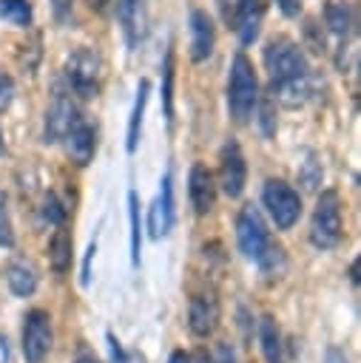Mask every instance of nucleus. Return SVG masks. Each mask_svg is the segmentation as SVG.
<instances>
[{
	"label": "nucleus",
	"mask_w": 361,
	"mask_h": 363,
	"mask_svg": "<svg viewBox=\"0 0 361 363\" xmlns=\"http://www.w3.org/2000/svg\"><path fill=\"white\" fill-rule=\"evenodd\" d=\"M128 224H131V267H139L142 255V221H139V199L131 190L128 193Z\"/></svg>",
	"instance_id": "23"
},
{
	"label": "nucleus",
	"mask_w": 361,
	"mask_h": 363,
	"mask_svg": "<svg viewBox=\"0 0 361 363\" xmlns=\"http://www.w3.org/2000/svg\"><path fill=\"white\" fill-rule=\"evenodd\" d=\"M0 247H14V227H11V216L6 201H0Z\"/></svg>",
	"instance_id": "29"
},
{
	"label": "nucleus",
	"mask_w": 361,
	"mask_h": 363,
	"mask_svg": "<svg viewBox=\"0 0 361 363\" xmlns=\"http://www.w3.org/2000/svg\"><path fill=\"white\" fill-rule=\"evenodd\" d=\"M80 108L74 105V99L65 91H57L48 111H45V122H43V142L45 145H57L63 142V136L71 130V125L80 119Z\"/></svg>",
	"instance_id": "10"
},
{
	"label": "nucleus",
	"mask_w": 361,
	"mask_h": 363,
	"mask_svg": "<svg viewBox=\"0 0 361 363\" xmlns=\"http://www.w3.org/2000/svg\"><path fill=\"white\" fill-rule=\"evenodd\" d=\"M276 3L284 17H298V11H301V0H276Z\"/></svg>",
	"instance_id": "36"
},
{
	"label": "nucleus",
	"mask_w": 361,
	"mask_h": 363,
	"mask_svg": "<svg viewBox=\"0 0 361 363\" xmlns=\"http://www.w3.org/2000/svg\"><path fill=\"white\" fill-rule=\"evenodd\" d=\"M256 335H259L264 363H287V343H284V335H281L273 315H262V320L256 326Z\"/></svg>",
	"instance_id": "18"
},
{
	"label": "nucleus",
	"mask_w": 361,
	"mask_h": 363,
	"mask_svg": "<svg viewBox=\"0 0 361 363\" xmlns=\"http://www.w3.org/2000/svg\"><path fill=\"white\" fill-rule=\"evenodd\" d=\"M40 213H43V221H48L51 227L65 224V216H68V210H65V204L60 201V196H57V193H45Z\"/></svg>",
	"instance_id": "28"
},
{
	"label": "nucleus",
	"mask_w": 361,
	"mask_h": 363,
	"mask_svg": "<svg viewBox=\"0 0 361 363\" xmlns=\"http://www.w3.org/2000/svg\"><path fill=\"white\" fill-rule=\"evenodd\" d=\"M6 153V142H3V130H0V156Z\"/></svg>",
	"instance_id": "44"
},
{
	"label": "nucleus",
	"mask_w": 361,
	"mask_h": 363,
	"mask_svg": "<svg viewBox=\"0 0 361 363\" xmlns=\"http://www.w3.org/2000/svg\"><path fill=\"white\" fill-rule=\"evenodd\" d=\"M307 40H310V45H313V51H324V34H316V23H307Z\"/></svg>",
	"instance_id": "35"
},
{
	"label": "nucleus",
	"mask_w": 361,
	"mask_h": 363,
	"mask_svg": "<svg viewBox=\"0 0 361 363\" xmlns=\"http://www.w3.org/2000/svg\"><path fill=\"white\" fill-rule=\"evenodd\" d=\"M188 28H190V60L205 62L213 54V45H216L213 17L205 9H193L190 17H188Z\"/></svg>",
	"instance_id": "14"
},
{
	"label": "nucleus",
	"mask_w": 361,
	"mask_h": 363,
	"mask_svg": "<svg viewBox=\"0 0 361 363\" xmlns=\"http://www.w3.org/2000/svg\"><path fill=\"white\" fill-rule=\"evenodd\" d=\"M247 184V164L244 153L236 139H227L219 150V187L227 199H239Z\"/></svg>",
	"instance_id": "8"
},
{
	"label": "nucleus",
	"mask_w": 361,
	"mask_h": 363,
	"mask_svg": "<svg viewBox=\"0 0 361 363\" xmlns=\"http://www.w3.org/2000/svg\"><path fill=\"white\" fill-rule=\"evenodd\" d=\"M0 20L17 28L31 26V3L28 0H0Z\"/></svg>",
	"instance_id": "25"
},
{
	"label": "nucleus",
	"mask_w": 361,
	"mask_h": 363,
	"mask_svg": "<svg viewBox=\"0 0 361 363\" xmlns=\"http://www.w3.org/2000/svg\"><path fill=\"white\" fill-rule=\"evenodd\" d=\"M54 346V329H51V315L45 309H28L23 318V357L26 363H45Z\"/></svg>",
	"instance_id": "7"
},
{
	"label": "nucleus",
	"mask_w": 361,
	"mask_h": 363,
	"mask_svg": "<svg viewBox=\"0 0 361 363\" xmlns=\"http://www.w3.org/2000/svg\"><path fill=\"white\" fill-rule=\"evenodd\" d=\"M94 255H97V241L88 244L85 255H82V269H80V286H88L91 284V264H94Z\"/></svg>",
	"instance_id": "32"
},
{
	"label": "nucleus",
	"mask_w": 361,
	"mask_h": 363,
	"mask_svg": "<svg viewBox=\"0 0 361 363\" xmlns=\"http://www.w3.org/2000/svg\"><path fill=\"white\" fill-rule=\"evenodd\" d=\"M188 363H213V357L208 354V349H196L188 354Z\"/></svg>",
	"instance_id": "40"
},
{
	"label": "nucleus",
	"mask_w": 361,
	"mask_h": 363,
	"mask_svg": "<svg viewBox=\"0 0 361 363\" xmlns=\"http://www.w3.org/2000/svg\"><path fill=\"white\" fill-rule=\"evenodd\" d=\"M173 45H168L165 51V62H162V113L168 128H173Z\"/></svg>",
	"instance_id": "22"
},
{
	"label": "nucleus",
	"mask_w": 361,
	"mask_h": 363,
	"mask_svg": "<svg viewBox=\"0 0 361 363\" xmlns=\"http://www.w3.org/2000/svg\"><path fill=\"white\" fill-rule=\"evenodd\" d=\"M63 77L68 91H74L80 99H94L102 85V62L91 48H74L65 57Z\"/></svg>",
	"instance_id": "3"
},
{
	"label": "nucleus",
	"mask_w": 361,
	"mask_h": 363,
	"mask_svg": "<svg viewBox=\"0 0 361 363\" xmlns=\"http://www.w3.org/2000/svg\"><path fill=\"white\" fill-rule=\"evenodd\" d=\"M324 23H327V28H330L335 37L347 40L350 31H352V23H355L352 6H350L347 0H333V3H327V6H324Z\"/></svg>",
	"instance_id": "21"
},
{
	"label": "nucleus",
	"mask_w": 361,
	"mask_h": 363,
	"mask_svg": "<svg viewBox=\"0 0 361 363\" xmlns=\"http://www.w3.org/2000/svg\"><path fill=\"white\" fill-rule=\"evenodd\" d=\"M168 363H188V354H185L182 349H176V352H171V357H168Z\"/></svg>",
	"instance_id": "42"
},
{
	"label": "nucleus",
	"mask_w": 361,
	"mask_h": 363,
	"mask_svg": "<svg viewBox=\"0 0 361 363\" xmlns=\"http://www.w3.org/2000/svg\"><path fill=\"white\" fill-rule=\"evenodd\" d=\"M341 235H344L341 196H338V190H321L313 218H310V244L316 250H333V247H338Z\"/></svg>",
	"instance_id": "2"
},
{
	"label": "nucleus",
	"mask_w": 361,
	"mask_h": 363,
	"mask_svg": "<svg viewBox=\"0 0 361 363\" xmlns=\"http://www.w3.org/2000/svg\"><path fill=\"white\" fill-rule=\"evenodd\" d=\"M173 173L165 170L162 182H159V193L148 207V233L151 238H165L173 230L176 221V207H173Z\"/></svg>",
	"instance_id": "11"
},
{
	"label": "nucleus",
	"mask_w": 361,
	"mask_h": 363,
	"mask_svg": "<svg viewBox=\"0 0 361 363\" xmlns=\"http://www.w3.org/2000/svg\"><path fill=\"white\" fill-rule=\"evenodd\" d=\"M213 363H239L236 357V349L230 340H219L216 343V354H213Z\"/></svg>",
	"instance_id": "33"
},
{
	"label": "nucleus",
	"mask_w": 361,
	"mask_h": 363,
	"mask_svg": "<svg viewBox=\"0 0 361 363\" xmlns=\"http://www.w3.org/2000/svg\"><path fill=\"white\" fill-rule=\"evenodd\" d=\"M6 286H9V292L14 298H31L37 292V286H40V275H37L34 264L28 258H23V255L11 258L6 264Z\"/></svg>",
	"instance_id": "16"
},
{
	"label": "nucleus",
	"mask_w": 361,
	"mask_h": 363,
	"mask_svg": "<svg viewBox=\"0 0 361 363\" xmlns=\"http://www.w3.org/2000/svg\"><path fill=\"white\" fill-rule=\"evenodd\" d=\"M11 102H14V79L0 68V113L9 111Z\"/></svg>",
	"instance_id": "30"
},
{
	"label": "nucleus",
	"mask_w": 361,
	"mask_h": 363,
	"mask_svg": "<svg viewBox=\"0 0 361 363\" xmlns=\"http://www.w3.org/2000/svg\"><path fill=\"white\" fill-rule=\"evenodd\" d=\"M256 267H259V272H262L264 278H270V281H273V278H281V275L287 272V252H284V247L273 241L270 250L262 255V261H259Z\"/></svg>",
	"instance_id": "24"
},
{
	"label": "nucleus",
	"mask_w": 361,
	"mask_h": 363,
	"mask_svg": "<svg viewBox=\"0 0 361 363\" xmlns=\"http://www.w3.org/2000/svg\"><path fill=\"white\" fill-rule=\"evenodd\" d=\"M122 3V23H125V34H128V45H134V11L139 0H119Z\"/></svg>",
	"instance_id": "31"
},
{
	"label": "nucleus",
	"mask_w": 361,
	"mask_h": 363,
	"mask_svg": "<svg viewBox=\"0 0 361 363\" xmlns=\"http://www.w3.org/2000/svg\"><path fill=\"white\" fill-rule=\"evenodd\" d=\"M262 204L276 230H293L301 218V193L284 179H267L262 187Z\"/></svg>",
	"instance_id": "4"
},
{
	"label": "nucleus",
	"mask_w": 361,
	"mask_h": 363,
	"mask_svg": "<svg viewBox=\"0 0 361 363\" xmlns=\"http://www.w3.org/2000/svg\"><path fill=\"white\" fill-rule=\"evenodd\" d=\"M63 145H65V153L71 156V162L85 167L97 153V128L85 116H80L71 125V130L63 136Z\"/></svg>",
	"instance_id": "13"
},
{
	"label": "nucleus",
	"mask_w": 361,
	"mask_h": 363,
	"mask_svg": "<svg viewBox=\"0 0 361 363\" xmlns=\"http://www.w3.org/2000/svg\"><path fill=\"white\" fill-rule=\"evenodd\" d=\"M11 360V352H9V340L0 337V363H9Z\"/></svg>",
	"instance_id": "41"
},
{
	"label": "nucleus",
	"mask_w": 361,
	"mask_h": 363,
	"mask_svg": "<svg viewBox=\"0 0 361 363\" xmlns=\"http://www.w3.org/2000/svg\"><path fill=\"white\" fill-rule=\"evenodd\" d=\"M259 102V77L253 62L239 51L230 62V74H227V113L233 122L244 125Z\"/></svg>",
	"instance_id": "1"
},
{
	"label": "nucleus",
	"mask_w": 361,
	"mask_h": 363,
	"mask_svg": "<svg viewBox=\"0 0 361 363\" xmlns=\"http://www.w3.org/2000/svg\"><path fill=\"white\" fill-rule=\"evenodd\" d=\"M264 68H267L270 85L284 82V79H293V77H301V74L310 71L301 45L293 43L290 37H273V40H267V45H264Z\"/></svg>",
	"instance_id": "5"
},
{
	"label": "nucleus",
	"mask_w": 361,
	"mask_h": 363,
	"mask_svg": "<svg viewBox=\"0 0 361 363\" xmlns=\"http://www.w3.org/2000/svg\"><path fill=\"white\" fill-rule=\"evenodd\" d=\"M71 11H74V0H54V17L60 23H68L71 20Z\"/></svg>",
	"instance_id": "34"
},
{
	"label": "nucleus",
	"mask_w": 361,
	"mask_h": 363,
	"mask_svg": "<svg viewBox=\"0 0 361 363\" xmlns=\"http://www.w3.org/2000/svg\"><path fill=\"white\" fill-rule=\"evenodd\" d=\"M264 0H236L233 6V28L239 34V43L242 45H253L259 31H262V23H264Z\"/></svg>",
	"instance_id": "15"
},
{
	"label": "nucleus",
	"mask_w": 361,
	"mask_h": 363,
	"mask_svg": "<svg viewBox=\"0 0 361 363\" xmlns=\"http://www.w3.org/2000/svg\"><path fill=\"white\" fill-rule=\"evenodd\" d=\"M350 281L358 284V261H352V267H350Z\"/></svg>",
	"instance_id": "43"
},
{
	"label": "nucleus",
	"mask_w": 361,
	"mask_h": 363,
	"mask_svg": "<svg viewBox=\"0 0 361 363\" xmlns=\"http://www.w3.org/2000/svg\"><path fill=\"white\" fill-rule=\"evenodd\" d=\"M219 318H222V306H219V298L213 289H202L190 298L188 303V329L193 337L205 340L216 332L219 326Z\"/></svg>",
	"instance_id": "9"
},
{
	"label": "nucleus",
	"mask_w": 361,
	"mask_h": 363,
	"mask_svg": "<svg viewBox=\"0 0 361 363\" xmlns=\"http://www.w3.org/2000/svg\"><path fill=\"white\" fill-rule=\"evenodd\" d=\"M236 244H239V252L253 264H259L262 255L270 250L273 238H270L267 224L262 218V210L256 204H244L239 210V216H236Z\"/></svg>",
	"instance_id": "6"
},
{
	"label": "nucleus",
	"mask_w": 361,
	"mask_h": 363,
	"mask_svg": "<svg viewBox=\"0 0 361 363\" xmlns=\"http://www.w3.org/2000/svg\"><path fill=\"white\" fill-rule=\"evenodd\" d=\"M324 363H347V357H344V352L338 346H330L327 354H324Z\"/></svg>",
	"instance_id": "39"
},
{
	"label": "nucleus",
	"mask_w": 361,
	"mask_h": 363,
	"mask_svg": "<svg viewBox=\"0 0 361 363\" xmlns=\"http://www.w3.org/2000/svg\"><path fill=\"white\" fill-rule=\"evenodd\" d=\"M239 326H242L244 337H253V318L247 315V309H244V306L239 309Z\"/></svg>",
	"instance_id": "37"
},
{
	"label": "nucleus",
	"mask_w": 361,
	"mask_h": 363,
	"mask_svg": "<svg viewBox=\"0 0 361 363\" xmlns=\"http://www.w3.org/2000/svg\"><path fill=\"white\" fill-rule=\"evenodd\" d=\"M188 199L196 216H208L216 207V179L202 162H196L188 173Z\"/></svg>",
	"instance_id": "12"
},
{
	"label": "nucleus",
	"mask_w": 361,
	"mask_h": 363,
	"mask_svg": "<svg viewBox=\"0 0 361 363\" xmlns=\"http://www.w3.org/2000/svg\"><path fill=\"white\" fill-rule=\"evenodd\" d=\"M253 113H256V122H259L262 136H264V139H273V136H276V128H279L276 111H273V99H259Z\"/></svg>",
	"instance_id": "26"
},
{
	"label": "nucleus",
	"mask_w": 361,
	"mask_h": 363,
	"mask_svg": "<svg viewBox=\"0 0 361 363\" xmlns=\"http://www.w3.org/2000/svg\"><path fill=\"white\" fill-rule=\"evenodd\" d=\"M273 91V99H279L284 108H301L313 99L316 94V82H313V74H301V77H293V79H284V82H276L270 85Z\"/></svg>",
	"instance_id": "17"
},
{
	"label": "nucleus",
	"mask_w": 361,
	"mask_h": 363,
	"mask_svg": "<svg viewBox=\"0 0 361 363\" xmlns=\"http://www.w3.org/2000/svg\"><path fill=\"white\" fill-rule=\"evenodd\" d=\"M71 250H74V238L65 230V224H60L48 241V264L57 275H65L71 267Z\"/></svg>",
	"instance_id": "20"
},
{
	"label": "nucleus",
	"mask_w": 361,
	"mask_h": 363,
	"mask_svg": "<svg viewBox=\"0 0 361 363\" xmlns=\"http://www.w3.org/2000/svg\"><path fill=\"white\" fill-rule=\"evenodd\" d=\"M148 94H151V82H148V79H139V85H136V99H134V108H131V116H128V136H125V150H128V153H134L136 145H139Z\"/></svg>",
	"instance_id": "19"
},
{
	"label": "nucleus",
	"mask_w": 361,
	"mask_h": 363,
	"mask_svg": "<svg viewBox=\"0 0 361 363\" xmlns=\"http://www.w3.org/2000/svg\"><path fill=\"white\" fill-rule=\"evenodd\" d=\"M321 179H324L321 162H318V159L310 153V156L301 162V170H298V182H301V187H304V190H318Z\"/></svg>",
	"instance_id": "27"
},
{
	"label": "nucleus",
	"mask_w": 361,
	"mask_h": 363,
	"mask_svg": "<svg viewBox=\"0 0 361 363\" xmlns=\"http://www.w3.org/2000/svg\"><path fill=\"white\" fill-rule=\"evenodd\" d=\"M74 363H99V357H97L88 346H80L77 354H74Z\"/></svg>",
	"instance_id": "38"
}]
</instances>
